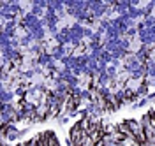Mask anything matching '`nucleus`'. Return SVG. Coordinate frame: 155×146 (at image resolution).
Here are the masks:
<instances>
[{"instance_id":"nucleus-2","label":"nucleus","mask_w":155,"mask_h":146,"mask_svg":"<svg viewBox=\"0 0 155 146\" xmlns=\"http://www.w3.org/2000/svg\"><path fill=\"white\" fill-rule=\"evenodd\" d=\"M42 21H44V25H46L48 28H53V27H58V21H60V18H58V14H57V12L46 11V14H44Z\"/></svg>"},{"instance_id":"nucleus-1","label":"nucleus","mask_w":155,"mask_h":146,"mask_svg":"<svg viewBox=\"0 0 155 146\" xmlns=\"http://www.w3.org/2000/svg\"><path fill=\"white\" fill-rule=\"evenodd\" d=\"M88 11L94 14L95 20H102L104 16H107L109 5H107L106 2H101V0H90L88 2Z\"/></svg>"},{"instance_id":"nucleus-4","label":"nucleus","mask_w":155,"mask_h":146,"mask_svg":"<svg viewBox=\"0 0 155 146\" xmlns=\"http://www.w3.org/2000/svg\"><path fill=\"white\" fill-rule=\"evenodd\" d=\"M148 90H150V86L143 81L139 86L136 88V95H137V97H146V95H148Z\"/></svg>"},{"instance_id":"nucleus-5","label":"nucleus","mask_w":155,"mask_h":146,"mask_svg":"<svg viewBox=\"0 0 155 146\" xmlns=\"http://www.w3.org/2000/svg\"><path fill=\"white\" fill-rule=\"evenodd\" d=\"M122 63H124L122 60H116V58H113V60H111V63H109V65H111V67H115V69H118L120 65H122Z\"/></svg>"},{"instance_id":"nucleus-3","label":"nucleus","mask_w":155,"mask_h":146,"mask_svg":"<svg viewBox=\"0 0 155 146\" xmlns=\"http://www.w3.org/2000/svg\"><path fill=\"white\" fill-rule=\"evenodd\" d=\"M16 97L14 92L7 88V85H2V93H0V99H2V104H12V99Z\"/></svg>"}]
</instances>
